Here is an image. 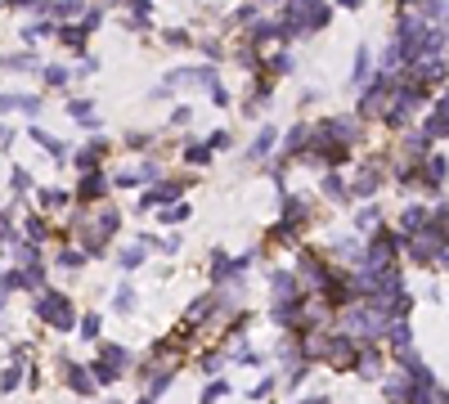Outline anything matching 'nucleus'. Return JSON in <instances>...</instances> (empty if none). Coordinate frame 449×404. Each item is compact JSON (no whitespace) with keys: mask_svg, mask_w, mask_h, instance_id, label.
Wrapping results in <instances>:
<instances>
[{"mask_svg":"<svg viewBox=\"0 0 449 404\" xmlns=\"http://www.w3.org/2000/svg\"><path fill=\"white\" fill-rule=\"evenodd\" d=\"M41 314H45V319H59V324H68V319H72L63 301H41Z\"/></svg>","mask_w":449,"mask_h":404,"instance_id":"1","label":"nucleus"}]
</instances>
